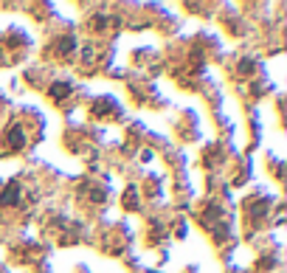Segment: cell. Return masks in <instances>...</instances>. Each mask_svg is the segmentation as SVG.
Masks as SVG:
<instances>
[{
	"mask_svg": "<svg viewBox=\"0 0 287 273\" xmlns=\"http://www.w3.org/2000/svg\"><path fill=\"white\" fill-rule=\"evenodd\" d=\"M3 144H6V149H11V152L23 149V146H26V130H23L20 124H11V127L6 130V138H3Z\"/></svg>",
	"mask_w": 287,
	"mask_h": 273,
	"instance_id": "6da1fadb",
	"label": "cell"
},
{
	"mask_svg": "<svg viewBox=\"0 0 287 273\" xmlns=\"http://www.w3.org/2000/svg\"><path fill=\"white\" fill-rule=\"evenodd\" d=\"M20 197H23V189L17 180H11L3 192H0V208H11V205H17L20 203Z\"/></svg>",
	"mask_w": 287,
	"mask_h": 273,
	"instance_id": "7a4b0ae2",
	"label": "cell"
},
{
	"mask_svg": "<svg viewBox=\"0 0 287 273\" xmlns=\"http://www.w3.org/2000/svg\"><path fill=\"white\" fill-rule=\"evenodd\" d=\"M70 82H65V79H60V82H54V85H51V99H54V102H60V99H65V96H70Z\"/></svg>",
	"mask_w": 287,
	"mask_h": 273,
	"instance_id": "3957f363",
	"label": "cell"
},
{
	"mask_svg": "<svg viewBox=\"0 0 287 273\" xmlns=\"http://www.w3.org/2000/svg\"><path fill=\"white\" fill-rule=\"evenodd\" d=\"M124 205L127 208H138V189L135 186H129L127 192H124Z\"/></svg>",
	"mask_w": 287,
	"mask_h": 273,
	"instance_id": "277c9868",
	"label": "cell"
},
{
	"mask_svg": "<svg viewBox=\"0 0 287 273\" xmlns=\"http://www.w3.org/2000/svg\"><path fill=\"white\" fill-rule=\"evenodd\" d=\"M73 45H76V39H73V37H62L60 42H57V51H60V54H70Z\"/></svg>",
	"mask_w": 287,
	"mask_h": 273,
	"instance_id": "5b68a950",
	"label": "cell"
},
{
	"mask_svg": "<svg viewBox=\"0 0 287 273\" xmlns=\"http://www.w3.org/2000/svg\"><path fill=\"white\" fill-rule=\"evenodd\" d=\"M239 70H242V73H251V70H254V62H239Z\"/></svg>",
	"mask_w": 287,
	"mask_h": 273,
	"instance_id": "8992f818",
	"label": "cell"
},
{
	"mask_svg": "<svg viewBox=\"0 0 287 273\" xmlns=\"http://www.w3.org/2000/svg\"><path fill=\"white\" fill-rule=\"evenodd\" d=\"M0 57H3V51H0ZM0 62H3V59H0Z\"/></svg>",
	"mask_w": 287,
	"mask_h": 273,
	"instance_id": "52a82bcc",
	"label": "cell"
}]
</instances>
